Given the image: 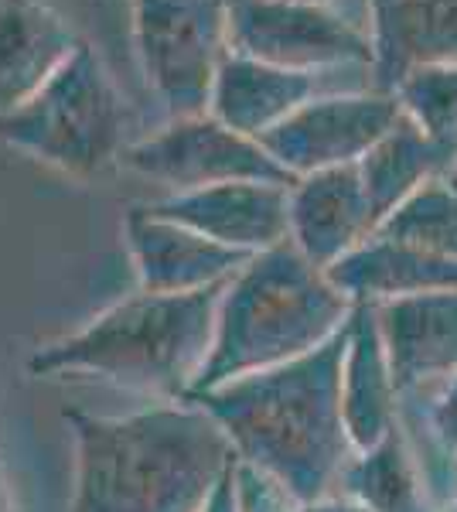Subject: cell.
Returning <instances> with one entry per match:
<instances>
[{"label": "cell", "mask_w": 457, "mask_h": 512, "mask_svg": "<svg viewBox=\"0 0 457 512\" xmlns=\"http://www.w3.org/2000/svg\"><path fill=\"white\" fill-rule=\"evenodd\" d=\"M76 441L69 512H205L239 465L236 448L195 400L123 417L65 410Z\"/></svg>", "instance_id": "1"}, {"label": "cell", "mask_w": 457, "mask_h": 512, "mask_svg": "<svg viewBox=\"0 0 457 512\" xmlns=\"http://www.w3.org/2000/svg\"><path fill=\"white\" fill-rule=\"evenodd\" d=\"M342 359L345 332L304 359L188 400L226 431L239 465L273 478L297 502H314L342 492L348 461L359 454L342 417Z\"/></svg>", "instance_id": "2"}, {"label": "cell", "mask_w": 457, "mask_h": 512, "mask_svg": "<svg viewBox=\"0 0 457 512\" xmlns=\"http://www.w3.org/2000/svg\"><path fill=\"white\" fill-rule=\"evenodd\" d=\"M226 284L195 294L137 291L82 325L41 345L28 359L31 376H99L123 390L188 400L212 355L215 321Z\"/></svg>", "instance_id": "3"}, {"label": "cell", "mask_w": 457, "mask_h": 512, "mask_svg": "<svg viewBox=\"0 0 457 512\" xmlns=\"http://www.w3.org/2000/svg\"><path fill=\"white\" fill-rule=\"evenodd\" d=\"M352 311L294 243L249 256L222 291L212 355L191 396L318 352L345 332Z\"/></svg>", "instance_id": "4"}, {"label": "cell", "mask_w": 457, "mask_h": 512, "mask_svg": "<svg viewBox=\"0 0 457 512\" xmlns=\"http://www.w3.org/2000/svg\"><path fill=\"white\" fill-rule=\"evenodd\" d=\"M127 103L103 55L82 41L24 106L0 113V140L72 178H96L123 158Z\"/></svg>", "instance_id": "5"}, {"label": "cell", "mask_w": 457, "mask_h": 512, "mask_svg": "<svg viewBox=\"0 0 457 512\" xmlns=\"http://www.w3.org/2000/svg\"><path fill=\"white\" fill-rule=\"evenodd\" d=\"M130 14L140 72L164 120L209 113L229 59L226 0H130Z\"/></svg>", "instance_id": "6"}, {"label": "cell", "mask_w": 457, "mask_h": 512, "mask_svg": "<svg viewBox=\"0 0 457 512\" xmlns=\"http://www.w3.org/2000/svg\"><path fill=\"white\" fill-rule=\"evenodd\" d=\"M229 52L290 72H342L376 65L365 24L314 0H226Z\"/></svg>", "instance_id": "7"}, {"label": "cell", "mask_w": 457, "mask_h": 512, "mask_svg": "<svg viewBox=\"0 0 457 512\" xmlns=\"http://www.w3.org/2000/svg\"><path fill=\"white\" fill-rule=\"evenodd\" d=\"M120 161L140 178L164 185L168 195L198 192L226 181H273V185L297 181L263 151L260 140L236 134L212 113L164 120L154 134L134 140Z\"/></svg>", "instance_id": "8"}, {"label": "cell", "mask_w": 457, "mask_h": 512, "mask_svg": "<svg viewBox=\"0 0 457 512\" xmlns=\"http://www.w3.org/2000/svg\"><path fill=\"white\" fill-rule=\"evenodd\" d=\"M400 120L403 106L393 93H321L263 134L260 144L287 175L304 178L314 171L359 164Z\"/></svg>", "instance_id": "9"}, {"label": "cell", "mask_w": 457, "mask_h": 512, "mask_svg": "<svg viewBox=\"0 0 457 512\" xmlns=\"http://www.w3.org/2000/svg\"><path fill=\"white\" fill-rule=\"evenodd\" d=\"M151 209L246 256L290 243V185L226 181L198 192L164 195L151 202Z\"/></svg>", "instance_id": "10"}, {"label": "cell", "mask_w": 457, "mask_h": 512, "mask_svg": "<svg viewBox=\"0 0 457 512\" xmlns=\"http://www.w3.org/2000/svg\"><path fill=\"white\" fill-rule=\"evenodd\" d=\"M137 284L147 294H195L229 284L249 260L246 253L212 243L209 236L157 216L151 205H134L123 219Z\"/></svg>", "instance_id": "11"}, {"label": "cell", "mask_w": 457, "mask_h": 512, "mask_svg": "<svg viewBox=\"0 0 457 512\" xmlns=\"http://www.w3.org/2000/svg\"><path fill=\"white\" fill-rule=\"evenodd\" d=\"M400 400H423L457 376V291L372 304Z\"/></svg>", "instance_id": "12"}, {"label": "cell", "mask_w": 457, "mask_h": 512, "mask_svg": "<svg viewBox=\"0 0 457 512\" xmlns=\"http://www.w3.org/2000/svg\"><path fill=\"white\" fill-rule=\"evenodd\" d=\"M372 233L376 216L359 164L314 171L290 185V243L318 270L335 267Z\"/></svg>", "instance_id": "13"}, {"label": "cell", "mask_w": 457, "mask_h": 512, "mask_svg": "<svg viewBox=\"0 0 457 512\" xmlns=\"http://www.w3.org/2000/svg\"><path fill=\"white\" fill-rule=\"evenodd\" d=\"M342 72H290L229 52V59L222 62L219 76H215L209 113L226 123L229 130H236V134L260 140L277 123H284L294 110L311 103L314 96L355 89L338 82Z\"/></svg>", "instance_id": "14"}, {"label": "cell", "mask_w": 457, "mask_h": 512, "mask_svg": "<svg viewBox=\"0 0 457 512\" xmlns=\"http://www.w3.org/2000/svg\"><path fill=\"white\" fill-rule=\"evenodd\" d=\"M342 417L355 451H369L403 424V400L372 304H355L345 328Z\"/></svg>", "instance_id": "15"}, {"label": "cell", "mask_w": 457, "mask_h": 512, "mask_svg": "<svg viewBox=\"0 0 457 512\" xmlns=\"http://www.w3.org/2000/svg\"><path fill=\"white\" fill-rule=\"evenodd\" d=\"M82 38L45 0H0V113L28 103Z\"/></svg>", "instance_id": "16"}, {"label": "cell", "mask_w": 457, "mask_h": 512, "mask_svg": "<svg viewBox=\"0 0 457 512\" xmlns=\"http://www.w3.org/2000/svg\"><path fill=\"white\" fill-rule=\"evenodd\" d=\"M376 48L372 82L393 93L417 65L457 62V0H365Z\"/></svg>", "instance_id": "17"}, {"label": "cell", "mask_w": 457, "mask_h": 512, "mask_svg": "<svg viewBox=\"0 0 457 512\" xmlns=\"http://www.w3.org/2000/svg\"><path fill=\"white\" fill-rule=\"evenodd\" d=\"M324 274L352 304H386L400 297L457 291V260L386 236H369Z\"/></svg>", "instance_id": "18"}, {"label": "cell", "mask_w": 457, "mask_h": 512, "mask_svg": "<svg viewBox=\"0 0 457 512\" xmlns=\"http://www.w3.org/2000/svg\"><path fill=\"white\" fill-rule=\"evenodd\" d=\"M342 492L359 499L369 512H437L427 468L413 451L410 431L400 424L376 448L359 451L342 475Z\"/></svg>", "instance_id": "19"}, {"label": "cell", "mask_w": 457, "mask_h": 512, "mask_svg": "<svg viewBox=\"0 0 457 512\" xmlns=\"http://www.w3.org/2000/svg\"><path fill=\"white\" fill-rule=\"evenodd\" d=\"M359 175H362L365 195H369L372 216H376V229H379V222L386 219L389 212L400 209L410 195H417L427 181L457 175V171L451 168V161L403 117L359 161Z\"/></svg>", "instance_id": "20"}, {"label": "cell", "mask_w": 457, "mask_h": 512, "mask_svg": "<svg viewBox=\"0 0 457 512\" xmlns=\"http://www.w3.org/2000/svg\"><path fill=\"white\" fill-rule=\"evenodd\" d=\"M403 117L451 161L457 171V62L417 65L396 82Z\"/></svg>", "instance_id": "21"}, {"label": "cell", "mask_w": 457, "mask_h": 512, "mask_svg": "<svg viewBox=\"0 0 457 512\" xmlns=\"http://www.w3.org/2000/svg\"><path fill=\"white\" fill-rule=\"evenodd\" d=\"M372 236H386L457 260V175L427 181L400 209L389 212Z\"/></svg>", "instance_id": "22"}, {"label": "cell", "mask_w": 457, "mask_h": 512, "mask_svg": "<svg viewBox=\"0 0 457 512\" xmlns=\"http://www.w3.org/2000/svg\"><path fill=\"white\" fill-rule=\"evenodd\" d=\"M417 403L423 407V427L430 431V441L457 468V376Z\"/></svg>", "instance_id": "23"}, {"label": "cell", "mask_w": 457, "mask_h": 512, "mask_svg": "<svg viewBox=\"0 0 457 512\" xmlns=\"http://www.w3.org/2000/svg\"><path fill=\"white\" fill-rule=\"evenodd\" d=\"M236 495H239V512H297L301 509V502L287 489H280L273 478H267L249 465H236Z\"/></svg>", "instance_id": "24"}, {"label": "cell", "mask_w": 457, "mask_h": 512, "mask_svg": "<svg viewBox=\"0 0 457 512\" xmlns=\"http://www.w3.org/2000/svg\"><path fill=\"white\" fill-rule=\"evenodd\" d=\"M297 512H369L362 506L359 499L345 492H335V495H324V499H314V502H301Z\"/></svg>", "instance_id": "25"}, {"label": "cell", "mask_w": 457, "mask_h": 512, "mask_svg": "<svg viewBox=\"0 0 457 512\" xmlns=\"http://www.w3.org/2000/svg\"><path fill=\"white\" fill-rule=\"evenodd\" d=\"M205 512H239V495H236V468L226 482L219 485V492L212 495V502L205 506Z\"/></svg>", "instance_id": "26"}, {"label": "cell", "mask_w": 457, "mask_h": 512, "mask_svg": "<svg viewBox=\"0 0 457 512\" xmlns=\"http://www.w3.org/2000/svg\"><path fill=\"white\" fill-rule=\"evenodd\" d=\"M314 4H335V7H342L345 14H352L355 21H359V24H365V28H369V21H365L362 14L355 11V7H348V0H314ZM352 4H359V7H369V4H365V0H352Z\"/></svg>", "instance_id": "27"}, {"label": "cell", "mask_w": 457, "mask_h": 512, "mask_svg": "<svg viewBox=\"0 0 457 512\" xmlns=\"http://www.w3.org/2000/svg\"><path fill=\"white\" fill-rule=\"evenodd\" d=\"M0 512H11V492H7L4 468H0Z\"/></svg>", "instance_id": "28"}, {"label": "cell", "mask_w": 457, "mask_h": 512, "mask_svg": "<svg viewBox=\"0 0 457 512\" xmlns=\"http://www.w3.org/2000/svg\"><path fill=\"white\" fill-rule=\"evenodd\" d=\"M437 512H457V495H451L447 502H440V509Z\"/></svg>", "instance_id": "29"}]
</instances>
